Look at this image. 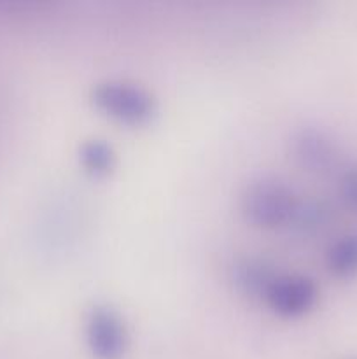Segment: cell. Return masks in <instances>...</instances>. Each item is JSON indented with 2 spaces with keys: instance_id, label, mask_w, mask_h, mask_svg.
Segmentation results:
<instances>
[{
  "instance_id": "1",
  "label": "cell",
  "mask_w": 357,
  "mask_h": 359,
  "mask_svg": "<svg viewBox=\"0 0 357 359\" xmlns=\"http://www.w3.org/2000/svg\"><path fill=\"white\" fill-rule=\"evenodd\" d=\"M303 196L275 175H258L241 188L240 212L259 230H293Z\"/></svg>"
},
{
  "instance_id": "2",
  "label": "cell",
  "mask_w": 357,
  "mask_h": 359,
  "mask_svg": "<svg viewBox=\"0 0 357 359\" xmlns=\"http://www.w3.org/2000/svg\"><path fill=\"white\" fill-rule=\"evenodd\" d=\"M90 102L105 118L125 126H146L158 116L156 97L132 81H100L91 88Z\"/></svg>"
},
{
  "instance_id": "3",
  "label": "cell",
  "mask_w": 357,
  "mask_h": 359,
  "mask_svg": "<svg viewBox=\"0 0 357 359\" xmlns=\"http://www.w3.org/2000/svg\"><path fill=\"white\" fill-rule=\"evenodd\" d=\"M86 346L94 359H122L128 353L130 332L118 309L97 304L84 318Z\"/></svg>"
},
{
  "instance_id": "4",
  "label": "cell",
  "mask_w": 357,
  "mask_h": 359,
  "mask_svg": "<svg viewBox=\"0 0 357 359\" xmlns=\"http://www.w3.org/2000/svg\"><path fill=\"white\" fill-rule=\"evenodd\" d=\"M318 286L312 277L301 273H276L262 302L273 314L286 319L303 318L318 304Z\"/></svg>"
},
{
  "instance_id": "5",
  "label": "cell",
  "mask_w": 357,
  "mask_h": 359,
  "mask_svg": "<svg viewBox=\"0 0 357 359\" xmlns=\"http://www.w3.org/2000/svg\"><path fill=\"white\" fill-rule=\"evenodd\" d=\"M290 156L304 172L328 175L340 163V149L331 135L317 126H301L294 130L289 140Z\"/></svg>"
},
{
  "instance_id": "6",
  "label": "cell",
  "mask_w": 357,
  "mask_h": 359,
  "mask_svg": "<svg viewBox=\"0 0 357 359\" xmlns=\"http://www.w3.org/2000/svg\"><path fill=\"white\" fill-rule=\"evenodd\" d=\"M276 270L266 259L255 256H241L230 266V279L234 290L248 298L262 300L266 290L276 277Z\"/></svg>"
},
{
  "instance_id": "7",
  "label": "cell",
  "mask_w": 357,
  "mask_h": 359,
  "mask_svg": "<svg viewBox=\"0 0 357 359\" xmlns=\"http://www.w3.org/2000/svg\"><path fill=\"white\" fill-rule=\"evenodd\" d=\"M79 163L88 175L104 179L114 172L118 165V153L105 139H88L79 146Z\"/></svg>"
},
{
  "instance_id": "8",
  "label": "cell",
  "mask_w": 357,
  "mask_h": 359,
  "mask_svg": "<svg viewBox=\"0 0 357 359\" xmlns=\"http://www.w3.org/2000/svg\"><path fill=\"white\" fill-rule=\"evenodd\" d=\"M326 269L338 279L357 277V231L332 241L324 252Z\"/></svg>"
},
{
  "instance_id": "9",
  "label": "cell",
  "mask_w": 357,
  "mask_h": 359,
  "mask_svg": "<svg viewBox=\"0 0 357 359\" xmlns=\"http://www.w3.org/2000/svg\"><path fill=\"white\" fill-rule=\"evenodd\" d=\"M329 217H331V214H329V209L326 203L318 202L315 198H304L303 196L293 231L304 235H314L326 226Z\"/></svg>"
},
{
  "instance_id": "10",
  "label": "cell",
  "mask_w": 357,
  "mask_h": 359,
  "mask_svg": "<svg viewBox=\"0 0 357 359\" xmlns=\"http://www.w3.org/2000/svg\"><path fill=\"white\" fill-rule=\"evenodd\" d=\"M338 195L343 203L357 214V165L346 167L340 172Z\"/></svg>"
}]
</instances>
